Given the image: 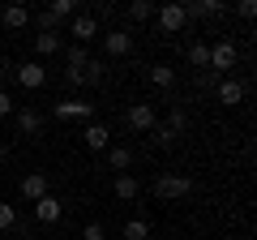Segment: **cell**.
<instances>
[{"label": "cell", "mask_w": 257, "mask_h": 240, "mask_svg": "<svg viewBox=\"0 0 257 240\" xmlns=\"http://www.w3.org/2000/svg\"><path fill=\"white\" fill-rule=\"evenodd\" d=\"M111 189H116V197H120V202H133V197H138V176L120 172L116 180H111Z\"/></svg>", "instance_id": "obj_16"}, {"label": "cell", "mask_w": 257, "mask_h": 240, "mask_svg": "<svg viewBox=\"0 0 257 240\" xmlns=\"http://www.w3.org/2000/svg\"><path fill=\"white\" fill-rule=\"evenodd\" d=\"M5 159H9V146H0V163H5Z\"/></svg>", "instance_id": "obj_32"}, {"label": "cell", "mask_w": 257, "mask_h": 240, "mask_svg": "<svg viewBox=\"0 0 257 240\" xmlns=\"http://www.w3.org/2000/svg\"><path fill=\"white\" fill-rule=\"evenodd\" d=\"M231 65H236V43H231V39H214L210 43V73L214 77H227L231 73Z\"/></svg>", "instance_id": "obj_2"}, {"label": "cell", "mask_w": 257, "mask_h": 240, "mask_svg": "<svg viewBox=\"0 0 257 240\" xmlns=\"http://www.w3.org/2000/svg\"><path fill=\"white\" fill-rule=\"evenodd\" d=\"M214 94H219V103H223V107H236V103H244V86H240L236 77H219Z\"/></svg>", "instance_id": "obj_11"}, {"label": "cell", "mask_w": 257, "mask_h": 240, "mask_svg": "<svg viewBox=\"0 0 257 240\" xmlns=\"http://www.w3.org/2000/svg\"><path fill=\"white\" fill-rule=\"evenodd\" d=\"M0 60H5V47H0Z\"/></svg>", "instance_id": "obj_33"}, {"label": "cell", "mask_w": 257, "mask_h": 240, "mask_svg": "<svg viewBox=\"0 0 257 240\" xmlns=\"http://www.w3.org/2000/svg\"><path fill=\"white\" fill-rule=\"evenodd\" d=\"M155 9H159V5H150V0H133V5H128V18H133V22H150Z\"/></svg>", "instance_id": "obj_24"}, {"label": "cell", "mask_w": 257, "mask_h": 240, "mask_svg": "<svg viewBox=\"0 0 257 240\" xmlns=\"http://www.w3.org/2000/svg\"><path fill=\"white\" fill-rule=\"evenodd\" d=\"M103 73H107V65H103L99 56H90V65L82 69V77H86V86H99V82H103Z\"/></svg>", "instance_id": "obj_23"}, {"label": "cell", "mask_w": 257, "mask_h": 240, "mask_svg": "<svg viewBox=\"0 0 257 240\" xmlns=\"http://www.w3.org/2000/svg\"><path fill=\"white\" fill-rule=\"evenodd\" d=\"M180 9H184V22H206V18H223L227 5H219V0H189Z\"/></svg>", "instance_id": "obj_6"}, {"label": "cell", "mask_w": 257, "mask_h": 240, "mask_svg": "<svg viewBox=\"0 0 257 240\" xmlns=\"http://www.w3.org/2000/svg\"><path fill=\"white\" fill-rule=\"evenodd\" d=\"M193 189L197 185H193L189 176H176V172H159L155 176V193L163 197V202H180V197H189Z\"/></svg>", "instance_id": "obj_1"}, {"label": "cell", "mask_w": 257, "mask_h": 240, "mask_svg": "<svg viewBox=\"0 0 257 240\" xmlns=\"http://www.w3.org/2000/svg\"><path fill=\"white\" fill-rule=\"evenodd\" d=\"M47 13H52V22L60 26L64 18H73V13H77V5H73V0H52V5H47Z\"/></svg>", "instance_id": "obj_21"}, {"label": "cell", "mask_w": 257, "mask_h": 240, "mask_svg": "<svg viewBox=\"0 0 257 240\" xmlns=\"http://www.w3.org/2000/svg\"><path fill=\"white\" fill-rule=\"evenodd\" d=\"M189 65H197V69L210 65V43H202V39H197V43L189 47Z\"/></svg>", "instance_id": "obj_25"}, {"label": "cell", "mask_w": 257, "mask_h": 240, "mask_svg": "<svg viewBox=\"0 0 257 240\" xmlns=\"http://www.w3.org/2000/svg\"><path fill=\"white\" fill-rule=\"evenodd\" d=\"M103 52L107 56H128L133 52V35H128V30H107V35H103Z\"/></svg>", "instance_id": "obj_13"}, {"label": "cell", "mask_w": 257, "mask_h": 240, "mask_svg": "<svg viewBox=\"0 0 257 240\" xmlns=\"http://www.w3.org/2000/svg\"><path fill=\"white\" fill-rule=\"evenodd\" d=\"M128 163H133V150H128V146H107V167H111V172H124V167Z\"/></svg>", "instance_id": "obj_18"}, {"label": "cell", "mask_w": 257, "mask_h": 240, "mask_svg": "<svg viewBox=\"0 0 257 240\" xmlns=\"http://www.w3.org/2000/svg\"><path fill=\"white\" fill-rule=\"evenodd\" d=\"M13 77H18V86H22V90H43L47 69H43V60H22Z\"/></svg>", "instance_id": "obj_4"}, {"label": "cell", "mask_w": 257, "mask_h": 240, "mask_svg": "<svg viewBox=\"0 0 257 240\" xmlns=\"http://www.w3.org/2000/svg\"><path fill=\"white\" fill-rule=\"evenodd\" d=\"M124 240H150V223L146 219H124Z\"/></svg>", "instance_id": "obj_20"}, {"label": "cell", "mask_w": 257, "mask_h": 240, "mask_svg": "<svg viewBox=\"0 0 257 240\" xmlns=\"http://www.w3.org/2000/svg\"><path fill=\"white\" fill-rule=\"evenodd\" d=\"M124 125L133 133H150L159 125V116H155V107H150V103H128L124 107Z\"/></svg>", "instance_id": "obj_3"}, {"label": "cell", "mask_w": 257, "mask_h": 240, "mask_svg": "<svg viewBox=\"0 0 257 240\" xmlns=\"http://www.w3.org/2000/svg\"><path fill=\"white\" fill-rule=\"evenodd\" d=\"M35 52H39V56H60V30L35 35Z\"/></svg>", "instance_id": "obj_17"}, {"label": "cell", "mask_w": 257, "mask_h": 240, "mask_svg": "<svg viewBox=\"0 0 257 240\" xmlns=\"http://www.w3.org/2000/svg\"><path fill=\"white\" fill-rule=\"evenodd\" d=\"M64 65H69V69H86V65H90V52H86V47H64Z\"/></svg>", "instance_id": "obj_22"}, {"label": "cell", "mask_w": 257, "mask_h": 240, "mask_svg": "<svg viewBox=\"0 0 257 240\" xmlns=\"http://www.w3.org/2000/svg\"><path fill=\"white\" fill-rule=\"evenodd\" d=\"M0 22H5L9 30H26L30 26V9L26 5H9V9H0Z\"/></svg>", "instance_id": "obj_15"}, {"label": "cell", "mask_w": 257, "mask_h": 240, "mask_svg": "<svg viewBox=\"0 0 257 240\" xmlns=\"http://www.w3.org/2000/svg\"><path fill=\"white\" fill-rule=\"evenodd\" d=\"M0 240H5V236H0Z\"/></svg>", "instance_id": "obj_34"}, {"label": "cell", "mask_w": 257, "mask_h": 240, "mask_svg": "<svg viewBox=\"0 0 257 240\" xmlns=\"http://www.w3.org/2000/svg\"><path fill=\"white\" fill-rule=\"evenodd\" d=\"M60 214H64V206H60V197H56V193H47V197H39V202H35V219L39 223H60Z\"/></svg>", "instance_id": "obj_14"}, {"label": "cell", "mask_w": 257, "mask_h": 240, "mask_svg": "<svg viewBox=\"0 0 257 240\" xmlns=\"http://www.w3.org/2000/svg\"><path fill=\"white\" fill-rule=\"evenodd\" d=\"M155 22H159V30H167V35H180V30L189 26L180 5H159V9H155Z\"/></svg>", "instance_id": "obj_7"}, {"label": "cell", "mask_w": 257, "mask_h": 240, "mask_svg": "<svg viewBox=\"0 0 257 240\" xmlns=\"http://www.w3.org/2000/svg\"><path fill=\"white\" fill-rule=\"evenodd\" d=\"M13 111H18V107H13V94H9V90H0V120L13 116Z\"/></svg>", "instance_id": "obj_30"}, {"label": "cell", "mask_w": 257, "mask_h": 240, "mask_svg": "<svg viewBox=\"0 0 257 240\" xmlns=\"http://www.w3.org/2000/svg\"><path fill=\"white\" fill-rule=\"evenodd\" d=\"M56 120H94V103H82V99H64L52 107Z\"/></svg>", "instance_id": "obj_8"}, {"label": "cell", "mask_w": 257, "mask_h": 240, "mask_svg": "<svg viewBox=\"0 0 257 240\" xmlns=\"http://www.w3.org/2000/svg\"><path fill=\"white\" fill-rule=\"evenodd\" d=\"M150 82H155L159 90H172V86H176V69H167V65H155V69H150Z\"/></svg>", "instance_id": "obj_19"}, {"label": "cell", "mask_w": 257, "mask_h": 240, "mask_svg": "<svg viewBox=\"0 0 257 240\" xmlns=\"http://www.w3.org/2000/svg\"><path fill=\"white\" fill-rule=\"evenodd\" d=\"M167 129H172L176 138H180V133L189 129V111H184V107H172V116H167Z\"/></svg>", "instance_id": "obj_26"}, {"label": "cell", "mask_w": 257, "mask_h": 240, "mask_svg": "<svg viewBox=\"0 0 257 240\" xmlns=\"http://www.w3.org/2000/svg\"><path fill=\"white\" fill-rule=\"evenodd\" d=\"M82 240H107L103 223H86V227H82Z\"/></svg>", "instance_id": "obj_29"}, {"label": "cell", "mask_w": 257, "mask_h": 240, "mask_svg": "<svg viewBox=\"0 0 257 240\" xmlns=\"http://www.w3.org/2000/svg\"><path fill=\"white\" fill-rule=\"evenodd\" d=\"M18 193L26 197V202H39V197H47V176H43V172H30V176H22Z\"/></svg>", "instance_id": "obj_12"}, {"label": "cell", "mask_w": 257, "mask_h": 240, "mask_svg": "<svg viewBox=\"0 0 257 240\" xmlns=\"http://www.w3.org/2000/svg\"><path fill=\"white\" fill-rule=\"evenodd\" d=\"M236 13H240V18H257V5H253V0H240Z\"/></svg>", "instance_id": "obj_31"}, {"label": "cell", "mask_w": 257, "mask_h": 240, "mask_svg": "<svg viewBox=\"0 0 257 240\" xmlns=\"http://www.w3.org/2000/svg\"><path fill=\"white\" fill-rule=\"evenodd\" d=\"M150 133H155V146H163V150H167V146H176V133L167 129V125H155Z\"/></svg>", "instance_id": "obj_28"}, {"label": "cell", "mask_w": 257, "mask_h": 240, "mask_svg": "<svg viewBox=\"0 0 257 240\" xmlns=\"http://www.w3.org/2000/svg\"><path fill=\"white\" fill-rule=\"evenodd\" d=\"M9 227H18V206H9V202H0V236Z\"/></svg>", "instance_id": "obj_27"}, {"label": "cell", "mask_w": 257, "mask_h": 240, "mask_svg": "<svg viewBox=\"0 0 257 240\" xmlns=\"http://www.w3.org/2000/svg\"><path fill=\"white\" fill-rule=\"evenodd\" d=\"M82 142H86V150H94V155H99V150L111 146V129H107V125H99V120H90V125H86V133H82Z\"/></svg>", "instance_id": "obj_10"}, {"label": "cell", "mask_w": 257, "mask_h": 240, "mask_svg": "<svg viewBox=\"0 0 257 240\" xmlns=\"http://www.w3.org/2000/svg\"><path fill=\"white\" fill-rule=\"evenodd\" d=\"M13 120H18L22 138H39V133H43V111H35V107H18Z\"/></svg>", "instance_id": "obj_9"}, {"label": "cell", "mask_w": 257, "mask_h": 240, "mask_svg": "<svg viewBox=\"0 0 257 240\" xmlns=\"http://www.w3.org/2000/svg\"><path fill=\"white\" fill-rule=\"evenodd\" d=\"M69 35H73V43H77V47H86L94 35H99V22H94V13H82V9H77V13H73V22H69Z\"/></svg>", "instance_id": "obj_5"}]
</instances>
